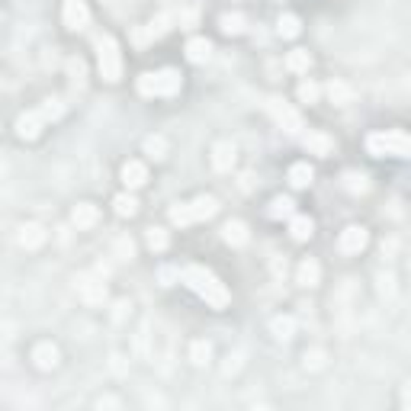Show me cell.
<instances>
[{
	"mask_svg": "<svg viewBox=\"0 0 411 411\" xmlns=\"http://www.w3.org/2000/svg\"><path fill=\"white\" fill-rule=\"evenodd\" d=\"M180 283H186L190 289H193L199 299H203L209 309H225L228 302H232V293H228V286L219 280L209 267L203 264H186L180 267Z\"/></svg>",
	"mask_w": 411,
	"mask_h": 411,
	"instance_id": "1",
	"label": "cell"
},
{
	"mask_svg": "<svg viewBox=\"0 0 411 411\" xmlns=\"http://www.w3.org/2000/svg\"><path fill=\"white\" fill-rule=\"evenodd\" d=\"M65 109H68V103H65L61 97L42 100L36 109H26V113L16 119V138H23V142H32V138H39L42 129L49 126V122H55V119L65 116Z\"/></svg>",
	"mask_w": 411,
	"mask_h": 411,
	"instance_id": "2",
	"label": "cell"
},
{
	"mask_svg": "<svg viewBox=\"0 0 411 411\" xmlns=\"http://www.w3.org/2000/svg\"><path fill=\"white\" fill-rule=\"evenodd\" d=\"M90 42H93V52H97V68H100V78L107 84H119L122 78V55H119V42L109 36V32L90 26L87 30Z\"/></svg>",
	"mask_w": 411,
	"mask_h": 411,
	"instance_id": "3",
	"label": "cell"
},
{
	"mask_svg": "<svg viewBox=\"0 0 411 411\" xmlns=\"http://www.w3.org/2000/svg\"><path fill=\"white\" fill-rule=\"evenodd\" d=\"M138 93L142 97H174L177 90L184 87V74L177 68H157V71H145L138 78Z\"/></svg>",
	"mask_w": 411,
	"mask_h": 411,
	"instance_id": "4",
	"label": "cell"
},
{
	"mask_svg": "<svg viewBox=\"0 0 411 411\" xmlns=\"http://www.w3.org/2000/svg\"><path fill=\"white\" fill-rule=\"evenodd\" d=\"M219 212V199L216 196H196L190 203H177L170 209V222L174 225H196V222H206V219H212Z\"/></svg>",
	"mask_w": 411,
	"mask_h": 411,
	"instance_id": "5",
	"label": "cell"
},
{
	"mask_svg": "<svg viewBox=\"0 0 411 411\" xmlns=\"http://www.w3.org/2000/svg\"><path fill=\"white\" fill-rule=\"evenodd\" d=\"M366 151L376 157H411V135L405 132H373L366 135Z\"/></svg>",
	"mask_w": 411,
	"mask_h": 411,
	"instance_id": "6",
	"label": "cell"
},
{
	"mask_svg": "<svg viewBox=\"0 0 411 411\" xmlns=\"http://www.w3.org/2000/svg\"><path fill=\"white\" fill-rule=\"evenodd\" d=\"M61 20H65V26H68L71 32H87L90 26H93L90 10H87L84 0H65V7H61Z\"/></svg>",
	"mask_w": 411,
	"mask_h": 411,
	"instance_id": "7",
	"label": "cell"
},
{
	"mask_svg": "<svg viewBox=\"0 0 411 411\" xmlns=\"http://www.w3.org/2000/svg\"><path fill=\"white\" fill-rule=\"evenodd\" d=\"M264 107H267V113H270V116H274L276 122L286 129V132H293V135H296V132L302 129V116H299L293 107H286L283 100H267Z\"/></svg>",
	"mask_w": 411,
	"mask_h": 411,
	"instance_id": "8",
	"label": "cell"
},
{
	"mask_svg": "<svg viewBox=\"0 0 411 411\" xmlns=\"http://www.w3.org/2000/svg\"><path fill=\"white\" fill-rule=\"evenodd\" d=\"M170 23H174V13H164V16H157V20L132 30V42H135V45H148L151 39H161V36L170 30Z\"/></svg>",
	"mask_w": 411,
	"mask_h": 411,
	"instance_id": "9",
	"label": "cell"
},
{
	"mask_svg": "<svg viewBox=\"0 0 411 411\" xmlns=\"http://www.w3.org/2000/svg\"><path fill=\"white\" fill-rule=\"evenodd\" d=\"M366 241H370V232L363 225H347L341 232V238H337V251L341 254H360L363 247H366Z\"/></svg>",
	"mask_w": 411,
	"mask_h": 411,
	"instance_id": "10",
	"label": "cell"
},
{
	"mask_svg": "<svg viewBox=\"0 0 411 411\" xmlns=\"http://www.w3.org/2000/svg\"><path fill=\"white\" fill-rule=\"evenodd\" d=\"M302 148L309 151V155L328 157L334 151V138L324 135V132H305V135H302Z\"/></svg>",
	"mask_w": 411,
	"mask_h": 411,
	"instance_id": "11",
	"label": "cell"
},
{
	"mask_svg": "<svg viewBox=\"0 0 411 411\" xmlns=\"http://www.w3.org/2000/svg\"><path fill=\"white\" fill-rule=\"evenodd\" d=\"M119 177H122L126 190H138V186L148 184V167L142 164V161H126L122 170H119Z\"/></svg>",
	"mask_w": 411,
	"mask_h": 411,
	"instance_id": "12",
	"label": "cell"
},
{
	"mask_svg": "<svg viewBox=\"0 0 411 411\" xmlns=\"http://www.w3.org/2000/svg\"><path fill=\"white\" fill-rule=\"evenodd\" d=\"M100 219V209L93 203H80L74 206V212H71V222H74V228L78 232H84V228H93Z\"/></svg>",
	"mask_w": 411,
	"mask_h": 411,
	"instance_id": "13",
	"label": "cell"
},
{
	"mask_svg": "<svg viewBox=\"0 0 411 411\" xmlns=\"http://www.w3.org/2000/svg\"><path fill=\"white\" fill-rule=\"evenodd\" d=\"M32 360H36V366L39 370H55L58 366V347L55 344H36V351H32Z\"/></svg>",
	"mask_w": 411,
	"mask_h": 411,
	"instance_id": "14",
	"label": "cell"
},
{
	"mask_svg": "<svg viewBox=\"0 0 411 411\" xmlns=\"http://www.w3.org/2000/svg\"><path fill=\"white\" fill-rule=\"evenodd\" d=\"M235 164V145L232 142H216L212 145V167L216 170H232Z\"/></svg>",
	"mask_w": 411,
	"mask_h": 411,
	"instance_id": "15",
	"label": "cell"
},
{
	"mask_svg": "<svg viewBox=\"0 0 411 411\" xmlns=\"http://www.w3.org/2000/svg\"><path fill=\"white\" fill-rule=\"evenodd\" d=\"M209 55H212V42L203 39V36H193V39L186 42V58L193 61V65H203V61H209Z\"/></svg>",
	"mask_w": 411,
	"mask_h": 411,
	"instance_id": "16",
	"label": "cell"
},
{
	"mask_svg": "<svg viewBox=\"0 0 411 411\" xmlns=\"http://www.w3.org/2000/svg\"><path fill=\"white\" fill-rule=\"evenodd\" d=\"M289 235H293V241H309V238L315 235V222L309 216H299V212H296V216L289 219Z\"/></svg>",
	"mask_w": 411,
	"mask_h": 411,
	"instance_id": "17",
	"label": "cell"
},
{
	"mask_svg": "<svg viewBox=\"0 0 411 411\" xmlns=\"http://www.w3.org/2000/svg\"><path fill=\"white\" fill-rule=\"evenodd\" d=\"M222 238H225L232 247H241V245H247V225L245 222H238V219H232V222H225V228H222Z\"/></svg>",
	"mask_w": 411,
	"mask_h": 411,
	"instance_id": "18",
	"label": "cell"
},
{
	"mask_svg": "<svg viewBox=\"0 0 411 411\" xmlns=\"http://www.w3.org/2000/svg\"><path fill=\"white\" fill-rule=\"evenodd\" d=\"M267 216L276 219V222H280V219H286V222H289V219L296 216V203L289 199V196H276L274 203H270V209H267Z\"/></svg>",
	"mask_w": 411,
	"mask_h": 411,
	"instance_id": "19",
	"label": "cell"
},
{
	"mask_svg": "<svg viewBox=\"0 0 411 411\" xmlns=\"http://www.w3.org/2000/svg\"><path fill=\"white\" fill-rule=\"evenodd\" d=\"M312 177H315V170L305 164V161L289 167V186H293V190H305V186L312 184Z\"/></svg>",
	"mask_w": 411,
	"mask_h": 411,
	"instance_id": "20",
	"label": "cell"
},
{
	"mask_svg": "<svg viewBox=\"0 0 411 411\" xmlns=\"http://www.w3.org/2000/svg\"><path fill=\"white\" fill-rule=\"evenodd\" d=\"M286 68L293 71V74H309V68H312V55L305 49H293L289 55H286Z\"/></svg>",
	"mask_w": 411,
	"mask_h": 411,
	"instance_id": "21",
	"label": "cell"
},
{
	"mask_svg": "<svg viewBox=\"0 0 411 411\" xmlns=\"http://www.w3.org/2000/svg\"><path fill=\"white\" fill-rule=\"evenodd\" d=\"M113 212H116L119 219H132L138 212V199L132 193H119L116 199H113Z\"/></svg>",
	"mask_w": 411,
	"mask_h": 411,
	"instance_id": "22",
	"label": "cell"
},
{
	"mask_svg": "<svg viewBox=\"0 0 411 411\" xmlns=\"http://www.w3.org/2000/svg\"><path fill=\"white\" fill-rule=\"evenodd\" d=\"M296 276H299V286H309V289H312V286H318V280H322V267L315 264V260H302Z\"/></svg>",
	"mask_w": 411,
	"mask_h": 411,
	"instance_id": "23",
	"label": "cell"
},
{
	"mask_svg": "<svg viewBox=\"0 0 411 411\" xmlns=\"http://www.w3.org/2000/svg\"><path fill=\"white\" fill-rule=\"evenodd\" d=\"M42 241H45V228H42V225L30 222V225L20 228V245H23V247H39Z\"/></svg>",
	"mask_w": 411,
	"mask_h": 411,
	"instance_id": "24",
	"label": "cell"
},
{
	"mask_svg": "<svg viewBox=\"0 0 411 411\" xmlns=\"http://www.w3.org/2000/svg\"><path fill=\"white\" fill-rule=\"evenodd\" d=\"M276 32H280L283 39H296V36L302 32V23H299V16H296V13H283V16H280V23H276Z\"/></svg>",
	"mask_w": 411,
	"mask_h": 411,
	"instance_id": "25",
	"label": "cell"
},
{
	"mask_svg": "<svg viewBox=\"0 0 411 411\" xmlns=\"http://www.w3.org/2000/svg\"><path fill=\"white\" fill-rule=\"evenodd\" d=\"M145 155L151 161H164L167 157V138L164 135H148L145 138Z\"/></svg>",
	"mask_w": 411,
	"mask_h": 411,
	"instance_id": "26",
	"label": "cell"
},
{
	"mask_svg": "<svg viewBox=\"0 0 411 411\" xmlns=\"http://www.w3.org/2000/svg\"><path fill=\"white\" fill-rule=\"evenodd\" d=\"M219 23H222V32H225V36H241V32L247 30V20L241 13H225Z\"/></svg>",
	"mask_w": 411,
	"mask_h": 411,
	"instance_id": "27",
	"label": "cell"
},
{
	"mask_svg": "<svg viewBox=\"0 0 411 411\" xmlns=\"http://www.w3.org/2000/svg\"><path fill=\"white\" fill-rule=\"evenodd\" d=\"M324 93L331 97V103H351V97H353V90L344 84V80H331L328 87H324Z\"/></svg>",
	"mask_w": 411,
	"mask_h": 411,
	"instance_id": "28",
	"label": "cell"
},
{
	"mask_svg": "<svg viewBox=\"0 0 411 411\" xmlns=\"http://www.w3.org/2000/svg\"><path fill=\"white\" fill-rule=\"evenodd\" d=\"M145 241H148V247L151 251H167V245H170V235H167L164 228H148V235H145Z\"/></svg>",
	"mask_w": 411,
	"mask_h": 411,
	"instance_id": "29",
	"label": "cell"
},
{
	"mask_svg": "<svg viewBox=\"0 0 411 411\" xmlns=\"http://www.w3.org/2000/svg\"><path fill=\"white\" fill-rule=\"evenodd\" d=\"M209 357H212V347H209V341H193V344H190V360H193L196 366H206V363H209Z\"/></svg>",
	"mask_w": 411,
	"mask_h": 411,
	"instance_id": "30",
	"label": "cell"
},
{
	"mask_svg": "<svg viewBox=\"0 0 411 411\" xmlns=\"http://www.w3.org/2000/svg\"><path fill=\"white\" fill-rule=\"evenodd\" d=\"M296 97H299V103H318V97H322V87H318L315 80H302V84H299V90H296Z\"/></svg>",
	"mask_w": 411,
	"mask_h": 411,
	"instance_id": "31",
	"label": "cell"
},
{
	"mask_svg": "<svg viewBox=\"0 0 411 411\" xmlns=\"http://www.w3.org/2000/svg\"><path fill=\"white\" fill-rule=\"evenodd\" d=\"M270 328H274V334L280 337V341H289V337H293V331H296V322H293V318H274V324H270Z\"/></svg>",
	"mask_w": 411,
	"mask_h": 411,
	"instance_id": "32",
	"label": "cell"
},
{
	"mask_svg": "<svg viewBox=\"0 0 411 411\" xmlns=\"http://www.w3.org/2000/svg\"><path fill=\"white\" fill-rule=\"evenodd\" d=\"M80 293H84V299H87V302H103V299H107V286L103 283H84L80 286Z\"/></svg>",
	"mask_w": 411,
	"mask_h": 411,
	"instance_id": "33",
	"label": "cell"
},
{
	"mask_svg": "<svg viewBox=\"0 0 411 411\" xmlns=\"http://www.w3.org/2000/svg\"><path fill=\"white\" fill-rule=\"evenodd\" d=\"M401 405H405V408H411V386H405V392H401Z\"/></svg>",
	"mask_w": 411,
	"mask_h": 411,
	"instance_id": "34",
	"label": "cell"
}]
</instances>
